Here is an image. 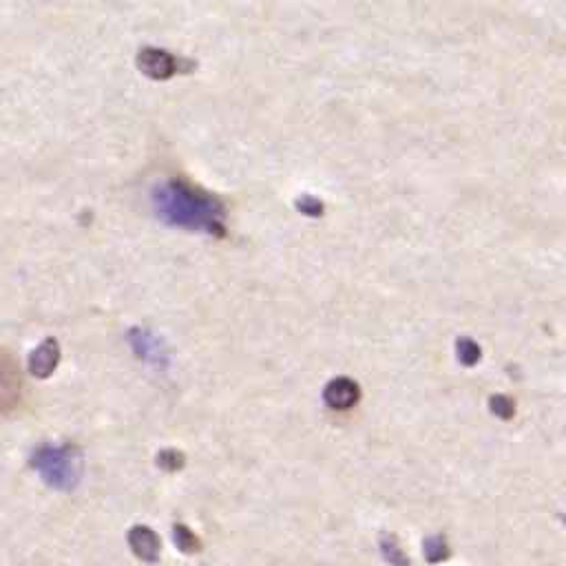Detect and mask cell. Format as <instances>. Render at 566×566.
<instances>
[{"mask_svg": "<svg viewBox=\"0 0 566 566\" xmlns=\"http://www.w3.org/2000/svg\"><path fill=\"white\" fill-rule=\"evenodd\" d=\"M157 217L172 226L208 234H223V206L212 195L195 188L184 179L164 181L153 190Z\"/></svg>", "mask_w": 566, "mask_h": 566, "instance_id": "cell-1", "label": "cell"}, {"mask_svg": "<svg viewBox=\"0 0 566 566\" xmlns=\"http://www.w3.org/2000/svg\"><path fill=\"white\" fill-rule=\"evenodd\" d=\"M31 467L55 489H71L80 480V455L71 447H40L31 458Z\"/></svg>", "mask_w": 566, "mask_h": 566, "instance_id": "cell-2", "label": "cell"}, {"mask_svg": "<svg viewBox=\"0 0 566 566\" xmlns=\"http://www.w3.org/2000/svg\"><path fill=\"white\" fill-rule=\"evenodd\" d=\"M22 396V376L13 356L0 349V416L13 411Z\"/></svg>", "mask_w": 566, "mask_h": 566, "instance_id": "cell-3", "label": "cell"}, {"mask_svg": "<svg viewBox=\"0 0 566 566\" xmlns=\"http://www.w3.org/2000/svg\"><path fill=\"white\" fill-rule=\"evenodd\" d=\"M135 62H137V69L146 77L157 80V82L170 80L179 71V60L172 53H168L166 49H157V46L139 49Z\"/></svg>", "mask_w": 566, "mask_h": 566, "instance_id": "cell-4", "label": "cell"}, {"mask_svg": "<svg viewBox=\"0 0 566 566\" xmlns=\"http://www.w3.org/2000/svg\"><path fill=\"white\" fill-rule=\"evenodd\" d=\"M60 363V343L55 338H44L29 354V371L35 378H49Z\"/></svg>", "mask_w": 566, "mask_h": 566, "instance_id": "cell-5", "label": "cell"}, {"mask_svg": "<svg viewBox=\"0 0 566 566\" xmlns=\"http://www.w3.org/2000/svg\"><path fill=\"white\" fill-rule=\"evenodd\" d=\"M128 546L144 562H157L159 555H161V542H159L157 533L146 524L130 526Z\"/></svg>", "mask_w": 566, "mask_h": 566, "instance_id": "cell-6", "label": "cell"}, {"mask_svg": "<svg viewBox=\"0 0 566 566\" xmlns=\"http://www.w3.org/2000/svg\"><path fill=\"white\" fill-rule=\"evenodd\" d=\"M360 398V389L358 385L352 380V378H334L325 385V391H323V400L332 407V409H349L358 402Z\"/></svg>", "mask_w": 566, "mask_h": 566, "instance_id": "cell-7", "label": "cell"}, {"mask_svg": "<svg viewBox=\"0 0 566 566\" xmlns=\"http://www.w3.org/2000/svg\"><path fill=\"white\" fill-rule=\"evenodd\" d=\"M172 539H175V546L184 553H197L199 551V539L197 535L184 526V524H175L172 526Z\"/></svg>", "mask_w": 566, "mask_h": 566, "instance_id": "cell-8", "label": "cell"}, {"mask_svg": "<svg viewBox=\"0 0 566 566\" xmlns=\"http://www.w3.org/2000/svg\"><path fill=\"white\" fill-rule=\"evenodd\" d=\"M422 548H424L427 562H442V559L449 557V546H447V542H444L442 535H431V537H427L424 544H422Z\"/></svg>", "mask_w": 566, "mask_h": 566, "instance_id": "cell-9", "label": "cell"}, {"mask_svg": "<svg viewBox=\"0 0 566 566\" xmlns=\"http://www.w3.org/2000/svg\"><path fill=\"white\" fill-rule=\"evenodd\" d=\"M455 352H458V358L462 365H475L480 360V347L475 340L471 338H460L458 345H455Z\"/></svg>", "mask_w": 566, "mask_h": 566, "instance_id": "cell-10", "label": "cell"}, {"mask_svg": "<svg viewBox=\"0 0 566 566\" xmlns=\"http://www.w3.org/2000/svg\"><path fill=\"white\" fill-rule=\"evenodd\" d=\"M380 553H382V557H385L387 562H391V564H407V557L402 555L400 544H398L391 535H382V537H380Z\"/></svg>", "mask_w": 566, "mask_h": 566, "instance_id": "cell-11", "label": "cell"}, {"mask_svg": "<svg viewBox=\"0 0 566 566\" xmlns=\"http://www.w3.org/2000/svg\"><path fill=\"white\" fill-rule=\"evenodd\" d=\"M157 464H159L164 471L172 473V471H177V469L184 467V453H179V451H175V449H164V451L157 455Z\"/></svg>", "mask_w": 566, "mask_h": 566, "instance_id": "cell-12", "label": "cell"}, {"mask_svg": "<svg viewBox=\"0 0 566 566\" xmlns=\"http://www.w3.org/2000/svg\"><path fill=\"white\" fill-rule=\"evenodd\" d=\"M491 411H493L497 418L509 420V418H513L515 407H513V400H511V398L497 394V396H491Z\"/></svg>", "mask_w": 566, "mask_h": 566, "instance_id": "cell-13", "label": "cell"}, {"mask_svg": "<svg viewBox=\"0 0 566 566\" xmlns=\"http://www.w3.org/2000/svg\"><path fill=\"white\" fill-rule=\"evenodd\" d=\"M296 206H298V210H301L303 214H314V217H318V214L323 212V203H321L318 199L310 197V195H303Z\"/></svg>", "mask_w": 566, "mask_h": 566, "instance_id": "cell-14", "label": "cell"}]
</instances>
